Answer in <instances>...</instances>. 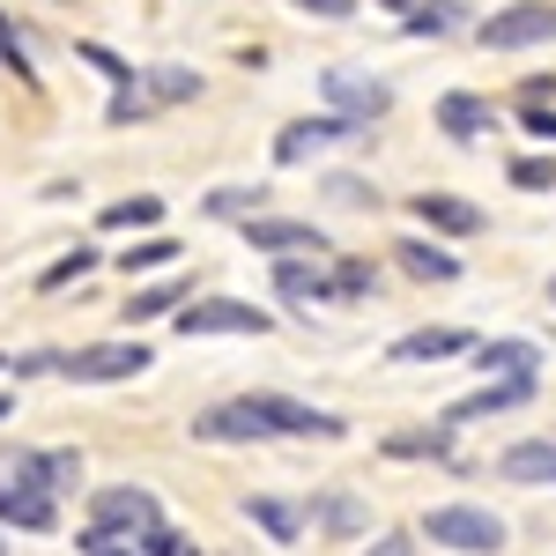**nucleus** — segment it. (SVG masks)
Listing matches in <instances>:
<instances>
[{"mask_svg":"<svg viewBox=\"0 0 556 556\" xmlns=\"http://www.w3.org/2000/svg\"><path fill=\"white\" fill-rule=\"evenodd\" d=\"M156 519H164V505H156V490H141V482H112V490H97V497H89V527H83V556L134 549Z\"/></svg>","mask_w":556,"mask_h":556,"instance_id":"1","label":"nucleus"},{"mask_svg":"<svg viewBox=\"0 0 556 556\" xmlns=\"http://www.w3.org/2000/svg\"><path fill=\"white\" fill-rule=\"evenodd\" d=\"M424 542H438V549H453V556H497L513 534H505V519L490 513V505H430Z\"/></svg>","mask_w":556,"mask_h":556,"instance_id":"2","label":"nucleus"},{"mask_svg":"<svg viewBox=\"0 0 556 556\" xmlns=\"http://www.w3.org/2000/svg\"><path fill=\"white\" fill-rule=\"evenodd\" d=\"M549 38H556V0H513V8L475 23L482 52H527V45H549Z\"/></svg>","mask_w":556,"mask_h":556,"instance_id":"3","label":"nucleus"},{"mask_svg":"<svg viewBox=\"0 0 556 556\" xmlns=\"http://www.w3.org/2000/svg\"><path fill=\"white\" fill-rule=\"evenodd\" d=\"M178 334L186 342H215V334H275V312H260V304H238V298H193L178 304Z\"/></svg>","mask_w":556,"mask_h":556,"instance_id":"4","label":"nucleus"},{"mask_svg":"<svg viewBox=\"0 0 556 556\" xmlns=\"http://www.w3.org/2000/svg\"><path fill=\"white\" fill-rule=\"evenodd\" d=\"M319 97L334 104V119H349V127H371V119L393 112V83L364 75V67H327L319 75Z\"/></svg>","mask_w":556,"mask_h":556,"instance_id":"5","label":"nucleus"},{"mask_svg":"<svg viewBox=\"0 0 556 556\" xmlns=\"http://www.w3.org/2000/svg\"><path fill=\"white\" fill-rule=\"evenodd\" d=\"M238 238L253 253H275V260H327V230L319 223H298V215H245Z\"/></svg>","mask_w":556,"mask_h":556,"instance_id":"6","label":"nucleus"},{"mask_svg":"<svg viewBox=\"0 0 556 556\" xmlns=\"http://www.w3.org/2000/svg\"><path fill=\"white\" fill-rule=\"evenodd\" d=\"M141 371H149V342H97L60 356V379L75 386H112V379H141Z\"/></svg>","mask_w":556,"mask_h":556,"instance_id":"7","label":"nucleus"},{"mask_svg":"<svg viewBox=\"0 0 556 556\" xmlns=\"http://www.w3.org/2000/svg\"><path fill=\"white\" fill-rule=\"evenodd\" d=\"M193 438H201V445H267V438H275V424L260 416L253 393H238V401L201 408V416H193Z\"/></svg>","mask_w":556,"mask_h":556,"instance_id":"8","label":"nucleus"},{"mask_svg":"<svg viewBox=\"0 0 556 556\" xmlns=\"http://www.w3.org/2000/svg\"><path fill=\"white\" fill-rule=\"evenodd\" d=\"M349 134H364V127H349V119H334V112H319V119H290V127L275 134V164L282 172H304V164H319L334 141H349Z\"/></svg>","mask_w":556,"mask_h":556,"instance_id":"9","label":"nucleus"},{"mask_svg":"<svg viewBox=\"0 0 556 556\" xmlns=\"http://www.w3.org/2000/svg\"><path fill=\"white\" fill-rule=\"evenodd\" d=\"M527 401H534V371H505V379L475 386L468 401H453V408H445V430H460V424H490V416H513V408H527Z\"/></svg>","mask_w":556,"mask_h":556,"instance_id":"10","label":"nucleus"},{"mask_svg":"<svg viewBox=\"0 0 556 556\" xmlns=\"http://www.w3.org/2000/svg\"><path fill=\"white\" fill-rule=\"evenodd\" d=\"M379 453H386V460H430V468H475L468 453L453 445V430H445V424H401V430H386Z\"/></svg>","mask_w":556,"mask_h":556,"instance_id":"11","label":"nucleus"},{"mask_svg":"<svg viewBox=\"0 0 556 556\" xmlns=\"http://www.w3.org/2000/svg\"><path fill=\"white\" fill-rule=\"evenodd\" d=\"M0 519H8V527H23V534H52V527H60V497H52V490H38V482H30V475H0Z\"/></svg>","mask_w":556,"mask_h":556,"instance_id":"12","label":"nucleus"},{"mask_svg":"<svg viewBox=\"0 0 556 556\" xmlns=\"http://www.w3.org/2000/svg\"><path fill=\"white\" fill-rule=\"evenodd\" d=\"M408 215H416V223H430L438 238H482V230H490V215L475 208L468 193H430V186L408 201Z\"/></svg>","mask_w":556,"mask_h":556,"instance_id":"13","label":"nucleus"},{"mask_svg":"<svg viewBox=\"0 0 556 556\" xmlns=\"http://www.w3.org/2000/svg\"><path fill=\"white\" fill-rule=\"evenodd\" d=\"M304 519H319L327 542H356V534H371V505H364L356 490H312Z\"/></svg>","mask_w":556,"mask_h":556,"instance_id":"14","label":"nucleus"},{"mask_svg":"<svg viewBox=\"0 0 556 556\" xmlns=\"http://www.w3.org/2000/svg\"><path fill=\"white\" fill-rule=\"evenodd\" d=\"M8 468L30 475V482H38V490H52V497H67V490H83V445H45V453H15Z\"/></svg>","mask_w":556,"mask_h":556,"instance_id":"15","label":"nucleus"},{"mask_svg":"<svg viewBox=\"0 0 556 556\" xmlns=\"http://www.w3.org/2000/svg\"><path fill=\"white\" fill-rule=\"evenodd\" d=\"M275 298L290 312H312V304H334V275L319 260H275Z\"/></svg>","mask_w":556,"mask_h":556,"instance_id":"16","label":"nucleus"},{"mask_svg":"<svg viewBox=\"0 0 556 556\" xmlns=\"http://www.w3.org/2000/svg\"><path fill=\"white\" fill-rule=\"evenodd\" d=\"M453 356H475L468 327H416L393 342V364H453Z\"/></svg>","mask_w":556,"mask_h":556,"instance_id":"17","label":"nucleus"},{"mask_svg":"<svg viewBox=\"0 0 556 556\" xmlns=\"http://www.w3.org/2000/svg\"><path fill=\"white\" fill-rule=\"evenodd\" d=\"M393 267H401L408 282H430V290L460 282V260L445 253V245H430V238H401V245H393Z\"/></svg>","mask_w":556,"mask_h":556,"instance_id":"18","label":"nucleus"},{"mask_svg":"<svg viewBox=\"0 0 556 556\" xmlns=\"http://www.w3.org/2000/svg\"><path fill=\"white\" fill-rule=\"evenodd\" d=\"M438 127L453 134V141H482V134L497 127V112H490V97H475V89H445V97H438Z\"/></svg>","mask_w":556,"mask_h":556,"instance_id":"19","label":"nucleus"},{"mask_svg":"<svg viewBox=\"0 0 556 556\" xmlns=\"http://www.w3.org/2000/svg\"><path fill=\"white\" fill-rule=\"evenodd\" d=\"M245 519H253L267 542H282V549H290V542H304V505H298V497L260 490V497H245Z\"/></svg>","mask_w":556,"mask_h":556,"instance_id":"20","label":"nucleus"},{"mask_svg":"<svg viewBox=\"0 0 556 556\" xmlns=\"http://www.w3.org/2000/svg\"><path fill=\"white\" fill-rule=\"evenodd\" d=\"M497 475L505 482H549L556 490V438H519L497 453Z\"/></svg>","mask_w":556,"mask_h":556,"instance_id":"21","label":"nucleus"},{"mask_svg":"<svg viewBox=\"0 0 556 556\" xmlns=\"http://www.w3.org/2000/svg\"><path fill=\"white\" fill-rule=\"evenodd\" d=\"M178 304H193V282H186V275H164V282H149V290H134V298L119 304V319H127V327H149V319H164Z\"/></svg>","mask_w":556,"mask_h":556,"instance_id":"22","label":"nucleus"},{"mask_svg":"<svg viewBox=\"0 0 556 556\" xmlns=\"http://www.w3.org/2000/svg\"><path fill=\"white\" fill-rule=\"evenodd\" d=\"M468 23V0H416L401 15V38H453Z\"/></svg>","mask_w":556,"mask_h":556,"instance_id":"23","label":"nucleus"},{"mask_svg":"<svg viewBox=\"0 0 556 556\" xmlns=\"http://www.w3.org/2000/svg\"><path fill=\"white\" fill-rule=\"evenodd\" d=\"M134 83H141V97H149V112H156V104H193V97H201V75H193V67H172V60L149 67V75H134Z\"/></svg>","mask_w":556,"mask_h":556,"instance_id":"24","label":"nucleus"},{"mask_svg":"<svg viewBox=\"0 0 556 556\" xmlns=\"http://www.w3.org/2000/svg\"><path fill=\"white\" fill-rule=\"evenodd\" d=\"M164 267H178V238H141V245H134L127 238V253H119V275H164Z\"/></svg>","mask_w":556,"mask_h":556,"instance_id":"25","label":"nucleus"},{"mask_svg":"<svg viewBox=\"0 0 556 556\" xmlns=\"http://www.w3.org/2000/svg\"><path fill=\"white\" fill-rule=\"evenodd\" d=\"M149 223H164V201H156V193H127V201H112V208H104V230H119V238L149 230Z\"/></svg>","mask_w":556,"mask_h":556,"instance_id":"26","label":"nucleus"},{"mask_svg":"<svg viewBox=\"0 0 556 556\" xmlns=\"http://www.w3.org/2000/svg\"><path fill=\"white\" fill-rule=\"evenodd\" d=\"M208 223H230V215H267V193L260 186H215L208 201H201Z\"/></svg>","mask_w":556,"mask_h":556,"instance_id":"27","label":"nucleus"},{"mask_svg":"<svg viewBox=\"0 0 556 556\" xmlns=\"http://www.w3.org/2000/svg\"><path fill=\"white\" fill-rule=\"evenodd\" d=\"M89 267H97V245H75V253H60V260L38 275V290H45V298H60V290H75V282H83Z\"/></svg>","mask_w":556,"mask_h":556,"instance_id":"28","label":"nucleus"},{"mask_svg":"<svg viewBox=\"0 0 556 556\" xmlns=\"http://www.w3.org/2000/svg\"><path fill=\"white\" fill-rule=\"evenodd\" d=\"M475 364H482L490 379H505V371H534V342H475Z\"/></svg>","mask_w":556,"mask_h":556,"instance_id":"29","label":"nucleus"},{"mask_svg":"<svg viewBox=\"0 0 556 556\" xmlns=\"http://www.w3.org/2000/svg\"><path fill=\"white\" fill-rule=\"evenodd\" d=\"M319 193H327L334 208H379V186H371V178H349V172H327Z\"/></svg>","mask_w":556,"mask_h":556,"instance_id":"30","label":"nucleus"},{"mask_svg":"<svg viewBox=\"0 0 556 556\" xmlns=\"http://www.w3.org/2000/svg\"><path fill=\"white\" fill-rule=\"evenodd\" d=\"M327 275H334V298H342V304L371 298V282H379V267H371V260H334Z\"/></svg>","mask_w":556,"mask_h":556,"instance_id":"31","label":"nucleus"},{"mask_svg":"<svg viewBox=\"0 0 556 556\" xmlns=\"http://www.w3.org/2000/svg\"><path fill=\"white\" fill-rule=\"evenodd\" d=\"M75 60H83V67H97V75H104L112 89H127V83H134V67L119 60V52H112V45H97V38H83V45H75Z\"/></svg>","mask_w":556,"mask_h":556,"instance_id":"32","label":"nucleus"},{"mask_svg":"<svg viewBox=\"0 0 556 556\" xmlns=\"http://www.w3.org/2000/svg\"><path fill=\"white\" fill-rule=\"evenodd\" d=\"M505 178H513L519 193H549V186H556V164H549V156H513V172H505Z\"/></svg>","mask_w":556,"mask_h":556,"instance_id":"33","label":"nucleus"},{"mask_svg":"<svg viewBox=\"0 0 556 556\" xmlns=\"http://www.w3.org/2000/svg\"><path fill=\"white\" fill-rule=\"evenodd\" d=\"M134 556H193V549H186V534H178L172 519H156V527L141 534V549H134Z\"/></svg>","mask_w":556,"mask_h":556,"instance_id":"34","label":"nucleus"},{"mask_svg":"<svg viewBox=\"0 0 556 556\" xmlns=\"http://www.w3.org/2000/svg\"><path fill=\"white\" fill-rule=\"evenodd\" d=\"M104 119H112V127H127V119H149V97H141V83L112 89V104H104Z\"/></svg>","mask_w":556,"mask_h":556,"instance_id":"35","label":"nucleus"},{"mask_svg":"<svg viewBox=\"0 0 556 556\" xmlns=\"http://www.w3.org/2000/svg\"><path fill=\"white\" fill-rule=\"evenodd\" d=\"M0 67H15V75L30 83V52H23V30H15L8 15H0Z\"/></svg>","mask_w":556,"mask_h":556,"instance_id":"36","label":"nucleus"},{"mask_svg":"<svg viewBox=\"0 0 556 556\" xmlns=\"http://www.w3.org/2000/svg\"><path fill=\"white\" fill-rule=\"evenodd\" d=\"M290 8L319 15V23H349V15H356V0H290Z\"/></svg>","mask_w":556,"mask_h":556,"instance_id":"37","label":"nucleus"},{"mask_svg":"<svg viewBox=\"0 0 556 556\" xmlns=\"http://www.w3.org/2000/svg\"><path fill=\"white\" fill-rule=\"evenodd\" d=\"M519 127L542 134V141H556V112H549V104H519Z\"/></svg>","mask_w":556,"mask_h":556,"instance_id":"38","label":"nucleus"},{"mask_svg":"<svg viewBox=\"0 0 556 556\" xmlns=\"http://www.w3.org/2000/svg\"><path fill=\"white\" fill-rule=\"evenodd\" d=\"M364 556H416V542H408V534H379Z\"/></svg>","mask_w":556,"mask_h":556,"instance_id":"39","label":"nucleus"},{"mask_svg":"<svg viewBox=\"0 0 556 556\" xmlns=\"http://www.w3.org/2000/svg\"><path fill=\"white\" fill-rule=\"evenodd\" d=\"M8 416H15V393H0V424H8Z\"/></svg>","mask_w":556,"mask_h":556,"instance_id":"40","label":"nucleus"},{"mask_svg":"<svg viewBox=\"0 0 556 556\" xmlns=\"http://www.w3.org/2000/svg\"><path fill=\"white\" fill-rule=\"evenodd\" d=\"M379 8H393V15H408V8H416V0H379Z\"/></svg>","mask_w":556,"mask_h":556,"instance_id":"41","label":"nucleus"},{"mask_svg":"<svg viewBox=\"0 0 556 556\" xmlns=\"http://www.w3.org/2000/svg\"><path fill=\"white\" fill-rule=\"evenodd\" d=\"M97 556H134V549H97Z\"/></svg>","mask_w":556,"mask_h":556,"instance_id":"42","label":"nucleus"},{"mask_svg":"<svg viewBox=\"0 0 556 556\" xmlns=\"http://www.w3.org/2000/svg\"><path fill=\"white\" fill-rule=\"evenodd\" d=\"M549 304H556V275H549Z\"/></svg>","mask_w":556,"mask_h":556,"instance_id":"43","label":"nucleus"},{"mask_svg":"<svg viewBox=\"0 0 556 556\" xmlns=\"http://www.w3.org/2000/svg\"><path fill=\"white\" fill-rule=\"evenodd\" d=\"M0 371H8V356H0Z\"/></svg>","mask_w":556,"mask_h":556,"instance_id":"44","label":"nucleus"},{"mask_svg":"<svg viewBox=\"0 0 556 556\" xmlns=\"http://www.w3.org/2000/svg\"><path fill=\"white\" fill-rule=\"evenodd\" d=\"M0 556H8V542H0Z\"/></svg>","mask_w":556,"mask_h":556,"instance_id":"45","label":"nucleus"}]
</instances>
